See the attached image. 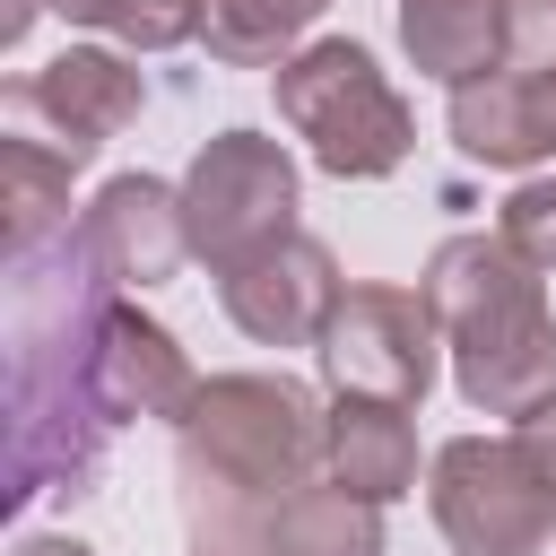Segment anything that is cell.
I'll return each instance as SVG.
<instances>
[{
	"label": "cell",
	"instance_id": "6da1fadb",
	"mask_svg": "<svg viewBox=\"0 0 556 556\" xmlns=\"http://www.w3.org/2000/svg\"><path fill=\"white\" fill-rule=\"evenodd\" d=\"M113 278L87 235H52L9 261V504L43 486H87L104 452L96 408V330L113 313Z\"/></svg>",
	"mask_w": 556,
	"mask_h": 556
},
{
	"label": "cell",
	"instance_id": "7a4b0ae2",
	"mask_svg": "<svg viewBox=\"0 0 556 556\" xmlns=\"http://www.w3.org/2000/svg\"><path fill=\"white\" fill-rule=\"evenodd\" d=\"M443 321L452 348V382L469 408L486 417H530L539 400H556V313H547V278L504 243V235H452L426 261L417 287Z\"/></svg>",
	"mask_w": 556,
	"mask_h": 556
},
{
	"label": "cell",
	"instance_id": "3957f363",
	"mask_svg": "<svg viewBox=\"0 0 556 556\" xmlns=\"http://www.w3.org/2000/svg\"><path fill=\"white\" fill-rule=\"evenodd\" d=\"M182 469H200L252 504H278L330 469V417L287 374H217V382H200V400L182 417Z\"/></svg>",
	"mask_w": 556,
	"mask_h": 556
},
{
	"label": "cell",
	"instance_id": "277c9868",
	"mask_svg": "<svg viewBox=\"0 0 556 556\" xmlns=\"http://www.w3.org/2000/svg\"><path fill=\"white\" fill-rule=\"evenodd\" d=\"M278 113L313 139V165L339 182H374L408 156V104L400 87L374 70L365 43H304L295 61H278Z\"/></svg>",
	"mask_w": 556,
	"mask_h": 556
},
{
	"label": "cell",
	"instance_id": "5b68a950",
	"mask_svg": "<svg viewBox=\"0 0 556 556\" xmlns=\"http://www.w3.org/2000/svg\"><path fill=\"white\" fill-rule=\"evenodd\" d=\"M182 235L191 261H208L217 278L269 243L295 235V156L261 130H217L191 174H182Z\"/></svg>",
	"mask_w": 556,
	"mask_h": 556
},
{
	"label": "cell",
	"instance_id": "8992f818",
	"mask_svg": "<svg viewBox=\"0 0 556 556\" xmlns=\"http://www.w3.org/2000/svg\"><path fill=\"white\" fill-rule=\"evenodd\" d=\"M434 521L460 556H539L556 530V486L521 460L513 434H460L434 452Z\"/></svg>",
	"mask_w": 556,
	"mask_h": 556
},
{
	"label": "cell",
	"instance_id": "52a82bcc",
	"mask_svg": "<svg viewBox=\"0 0 556 556\" xmlns=\"http://www.w3.org/2000/svg\"><path fill=\"white\" fill-rule=\"evenodd\" d=\"M434 348H443V321L426 295H400V287H348L330 330H321V374L339 400H391V408H417L434 391Z\"/></svg>",
	"mask_w": 556,
	"mask_h": 556
},
{
	"label": "cell",
	"instance_id": "ba28073f",
	"mask_svg": "<svg viewBox=\"0 0 556 556\" xmlns=\"http://www.w3.org/2000/svg\"><path fill=\"white\" fill-rule=\"evenodd\" d=\"M130 113H139V70L113 52H61L35 78H9V122L26 139L61 148L70 165H87Z\"/></svg>",
	"mask_w": 556,
	"mask_h": 556
},
{
	"label": "cell",
	"instance_id": "9c48e42d",
	"mask_svg": "<svg viewBox=\"0 0 556 556\" xmlns=\"http://www.w3.org/2000/svg\"><path fill=\"white\" fill-rule=\"evenodd\" d=\"M217 295H226V313H235L243 339H261V348H321V330H330V313H339L348 287H339V261L313 235H287V243L235 261L217 278Z\"/></svg>",
	"mask_w": 556,
	"mask_h": 556
},
{
	"label": "cell",
	"instance_id": "30bf717a",
	"mask_svg": "<svg viewBox=\"0 0 556 556\" xmlns=\"http://www.w3.org/2000/svg\"><path fill=\"white\" fill-rule=\"evenodd\" d=\"M191 400H200V374L174 348V330L113 295V313L96 330V408H104V426H122V417H174L182 426Z\"/></svg>",
	"mask_w": 556,
	"mask_h": 556
},
{
	"label": "cell",
	"instance_id": "8fae6325",
	"mask_svg": "<svg viewBox=\"0 0 556 556\" xmlns=\"http://www.w3.org/2000/svg\"><path fill=\"white\" fill-rule=\"evenodd\" d=\"M87 252L104 261L113 287H156L191 261V235H182V191L156 182V174H122L96 191V208L78 217Z\"/></svg>",
	"mask_w": 556,
	"mask_h": 556
},
{
	"label": "cell",
	"instance_id": "7c38bea8",
	"mask_svg": "<svg viewBox=\"0 0 556 556\" xmlns=\"http://www.w3.org/2000/svg\"><path fill=\"white\" fill-rule=\"evenodd\" d=\"M452 139L478 165H539L556 156V70H486L452 87Z\"/></svg>",
	"mask_w": 556,
	"mask_h": 556
},
{
	"label": "cell",
	"instance_id": "4fadbf2b",
	"mask_svg": "<svg viewBox=\"0 0 556 556\" xmlns=\"http://www.w3.org/2000/svg\"><path fill=\"white\" fill-rule=\"evenodd\" d=\"M330 478L365 504H391L417 486V426L391 400H339L330 408Z\"/></svg>",
	"mask_w": 556,
	"mask_h": 556
},
{
	"label": "cell",
	"instance_id": "5bb4252c",
	"mask_svg": "<svg viewBox=\"0 0 556 556\" xmlns=\"http://www.w3.org/2000/svg\"><path fill=\"white\" fill-rule=\"evenodd\" d=\"M400 43L426 78L469 87L504 70V0H400Z\"/></svg>",
	"mask_w": 556,
	"mask_h": 556
},
{
	"label": "cell",
	"instance_id": "9a60e30c",
	"mask_svg": "<svg viewBox=\"0 0 556 556\" xmlns=\"http://www.w3.org/2000/svg\"><path fill=\"white\" fill-rule=\"evenodd\" d=\"M269 556H382V504L313 478L269 504Z\"/></svg>",
	"mask_w": 556,
	"mask_h": 556
},
{
	"label": "cell",
	"instance_id": "2e32d148",
	"mask_svg": "<svg viewBox=\"0 0 556 556\" xmlns=\"http://www.w3.org/2000/svg\"><path fill=\"white\" fill-rule=\"evenodd\" d=\"M70 156L61 148H43V139H26V130H9L0 139V208H9V261L17 252H35V243H52V235H70Z\"/></svg>",
	"mask_w": 556,
	"mask_h": 556
},
{
	"label": "cell",
	"instance_id": "e0dca14e",
	"mask_svg": "<svg viewBox=\"0 0 556 556\" xmlns=\"http://www.w3.org/2000/svg\"><path fill=\"white\" fill-rule=\"evenodd\" d=\"M321 9H330V0H200V35H208V52L235 61V70H252V61H295L287 43H295Z\"/></svg>",
	"mask_w": 556,
	"mask_h": 556
},
{
	"label": "cell",
	"instance_id": "ac0fdd59",
	"mask_svg": "<svg viewBox=\"0 0 556 556\" xmlns=\"http://www.w3.org/2000/svg\"><path fill=\"white\" fill-rule=\"evenodd\" d=\"M43 9H61L70 26H104L139 52H165V43L200 35V0H43Z\"/></svg>",
	"mask_w": 556,
	"mask_h": 556
},
{
	"label": "cell",
	"instance_id": "d6986e66",
	"mask_svg": "<svg viewBox=\"0 0 556 556\" xmlns=\"http://www.w3.org/2000/svg\"><path fill=\"white\" fill-rule=\"evenodd\" d=\"M539 278L556 269V174H539V182H521L513 200H504V226H495Z\"/></svg>",
	"mask_w": 556,
	"mask_h": 556
},
{
	"label": "cell",
	"instance_id": "ffe728a7",
	"mask_svg": "<svg viewBox=\"0 0 556 556\" xmlns=\"http://www.w3.org/2000/svg\"><path fill=\"white\" fill-rule=\"evenodd\" d=\"M504 61L556 70V0H504Z\"/></svg>",
	"mask_w": 556,
	"mask_h": 556
},
{
	"label": "cell",
	"instance_id": "44dd1931",
	"mask_svg": "<svg viewBox=\"0 0 556 556\" xmlns=\"http://www.w3.org/2000/svg\"><path fill=\"white\" fill-rule=\"evenodd\" d=\"M513 443H521V460L556 486V400H539L530 417H513Z\"/></svg>",
	"mask_w": 556,
	"mask_h": 556
},
{
	"label": "cell",
	"instance_id": "7402d4cb",
	"mask_svg": "<svg viewBox=\"0 0 556 556\" xmlns=\"http://www.w3.org/2000/svg\"><path fill=\"white\" fill-rule=\"evenodd\" d=\"M17 556H96V547H78V539H26Z\"/></svg>",
	"mask_w": 556,
	"mask_h": 556
}]
</instances>
